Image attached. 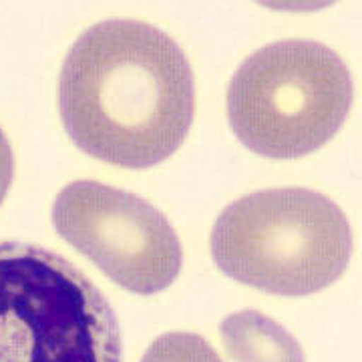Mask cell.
Masks as SVG:
<instances>
[{
    "mask_svg": "<svg viewBox=\"0 0 362 362\" xmlns=\"http://www.w3.org/2000/svg\"><path fill=\"white\" fill-rule=\"evenodd\" d=\"M66 133L89 156L151 168L177 151L195 113L187 57L157 26L115 18L87 28L59 78Z\"/></svg>",
    "mask_w": 362,
    "mask_h": 362,
    "instance_id": "1",
    "label": "cell"
},
{
    "mask_svg": "<svg viewBox=\"0 0 362 362\" xmlns=\"http://www.w3.org/2000/svg\"><path fill=\"white\" fill-rule=\"evenodd\" d=\"M352 232L342 209L306 187L254 192L220 214L211 254L242 284L280 296H306L346 270Z\"/></svg>",
    "mask_w": 362,
    "mask_h": 362,
    "instance_id": "2",
    "label": "cell"
},
{
    "mask_svg": "<svg viewBox=\"0 0 362 362\" xmlns=\"http://www.w3.org/2000/svg\"><path fill=\"white\" fill-rule=\"evenodd\" d=\"M0 362H123L115 310L57 252L0 242Z\"/></svg>",
    "mask_w": 362,
    "mask_h": 362,
    "instance_id": "3",
    "label": "cell"
},
{
    "mask_svg": "<svg viewBox=\"0 0 362 362\" xmlns=\"http://www.w3.org/2000/svg\"><path fill=\"white\" fill-rule=\"evenodd\" d=\"M352 103L349 66L306 39L278 40L250 54L228 89V117L259 156L294 159L334 137Z\"/></svg>",
    "mask_w": 362,
    "mask_h": 362,
    "instance_id": "4",
    "label": "cell"
},
{
    "mask_svg": "<svg viewBox=\"0 0 362 362\" xmlns=\"http://www.w3.org/2000/svg\"><path fill=\"white\" fill-rule=\"evenodd\" d=\"M52 223L71 246L135 294L165 290L181 270L177 233L139 195L99 181H73L52 204Z\"/></svg>",
    "mask_w": 362,
    "mask_h": 362,
    "instance_id": "5",
    "label": "cell"
},
{
    "mask_svg": "<svg viewBox=\"0 0 362 362\" xmlns=\"http://www.w3.org/2000/svg\"><path fill=\"white\" fill-rule=\"evenodd\" d=\"M220 337L235 362H304L296 338L258 310L235 312L223 318Z\"/></svg>",
    "mask_w": 362,
    "mask_h": 362,
    "instance_id": "6",
    "label": "cell"
},
{
    "mask_svg": "<svg viewBox=\"0 0 362 362\" xmlns=\"http://www.w3.org/2000/svg\"><path fill=\"white\" fill-rule=\"evenodd\" d=\"M141 362H223L209 342L192 332H168L156 338Z\"/></svg>",
    "mask_w": 362,
    "mask_h": 362,
    "instance_id": "7",
    "label": "cell"
},
{
    "mask_svg": "<svg viewBox=\"0 0 362 362\" xmlns=\"http://www.w3.org/2000/svg\"><path fill=\"white\" fill-rule=\"evenodd\" d=\"M14 175V157L13 147L6 139L4 131L0 127V204L4 202V197L8 194V187L13 183Z\"/></svg>",
    "mask_w": 362,
    "mask_h": 362,
    "instance_id": "8",
    "label": "cell"
}]
</instances>
